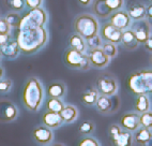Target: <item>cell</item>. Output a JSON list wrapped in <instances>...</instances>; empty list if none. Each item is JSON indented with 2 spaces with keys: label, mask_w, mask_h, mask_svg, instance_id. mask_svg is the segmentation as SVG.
I'll return each instance as SVG.
<instances>
[{
  "label": "cell",
  "mask_w": 152,
  "mask_h": 146,
  "mask_svg": "<svg viewBox=\"0 0 152 146\" xmlns=\"http://www.w3.org/2000/svg\"><path fill=\"white\" fill-rule=\"evenodd\" d=\"M60 116L62 118V122L65 124H71L76 120L78 116V110L72 104H66L63 106L62 111L60 112Z\"/></svg>",
  "instance_id": "obj_20"
},
{
  "label": "cell",
  "mask_w": 152,
  "mask_h": 146,
  "mask_svg": "<svg viewBox=\"0 0 152 146\" xmlns=\"http://www.w3.org/2000/svg\"><path fill=\"white\" fill-rule=\"evenodd\" d=\"M120 43L122 44L123 47L128 51H135L139 45L138 41L135 37V33L133 32V30L131 28L122 31V37H121Z\"/></svg>",
  "instance_id": "obj_15"
},
{
  "label": "cell",
  "mask_w": 152,
  "mask_h": 146,
  "mask_svg": "<svg viewBox=\"0 0 152 146\" xmlns=\"http://www.w3.org/2000/svg\"><path fill=\"white\" fill-rule=\"evenodd\" d=\"M131 29L135 33V37L139 44H144L151 35V25L146 18L141 21H135L131 25Z\"/></svg>",
  "instance_id": "obj_9"
},
{
  "label": "cell",
  "mask_w": 152,
  "mask_h": 146,
  "mask_svg": "<svg viewBox=\"0 0 152 146\" xmlns=\"http://www.w3.org/2000/svg\"><path fill=\"white\" fill-rule=\"evenodd\" d=\"M150 1H152V0H150Z\"/></svg>",
  "instance_id": "obj_50"
},
{
  "label": "cell",
  "mask_w": 152,
  "mask_h": 146,
  "mask_svg": "<svg viewBox=\"0 0 152 146\" xmlns=\"http://www.w3.org/2000/svg\"><path fill=\"white\" fill-rule=\"evenodd\" d=\"M42 122H43L44 126H46L50 129H55V128L60 127L63 122L61 116H60V113L47 111L42 116Z\"/></svg>",
  "instance_id": "obj_17"
},
{
  "label": "cell",
  "mask_w": 152,
  "mask_h": 146,
  "mask_svg": "<svg viewBox=\"0 0 152 146\" xmlns=\"http://www.w3.org/2000/svg\"><path fill=\"white\" fill-rule=\"evenodd\" d=\"M96 89L100 95L113 97L118 91V83L110 75H102L96 80Z\"/></svg>",
  "instance_id": "obj_7"
},
{
  "label": "cell",
  "mask_w": 152,
  "mask_h": 146,
  "mask_svg": "<svg viewBox=\"0 0 152 146\" xmlns=\"http://www.w3.org/2000/svg\"><path fill=\"white\" fill-rule=\"evenodd\" d=\"M64 62L69 68L76 70L87 71L91 68L87 53H82L71 47L64 53Z\"/></svg>",
  "instance_id": "obj_5"
},
{
  "label": "cell",
  "mask_w": 152,
  "mask_h": 146,
  "mask_svg": "<svg viewBox=\"0 0 152 146\" xmlns=\"http://www.w3.org/2000/svg\"><path fill=\"white\" fill-rule=\"evenodd\" d=\"M69 45H70L71 49L82 52V53H86L87 52L86 40L83 38L82 35L76 32L73 33V35H71V37L69 38Z\"/></svg>",
  "instance_id": "obj_22"
},
{
  "label": "cell",
  "mask_w": 152,
  "mask_h": 146,
  "mask_svg": "<svg viewBox=\"0 0 152 146\" xmlns=\"http://www.w3.org/2000/svg\"><path fill=\"white\" fill-rule=\"evenodd\" d=\"M63 106H64V103L59 98H49L46 103L47 111L56 112V113H60L62 111Z\"/></svg>",
  "instance_id": "obj_28"
},
{
  "label": "cell",
  "mask_w": 152,
  "mask_h": 146,
  "mask_svg": "<svg viewBox=\"0 0 152 146\" xmlns=\"http://www.w3.org/2000/svg\"><path fill=\"white\" fill-rule=\"evenodd\" d=\"M105 2L113 12L119 11L124 6V0H105Z\"/></svg>",
  "instance_id": "obj_33"
},
{
  "label": "cell",
  "mask_w": 152,
  "mask_h": 146,
  "mask_svg": "<svg viewBox=\"0 0 152 146\" xmlns=\"http://www.w3.org/2000/svg\"><path fill=\"white\" fill-rule=\"evenodd\" d=\"M102 49H103L104 53H105L110 59L115 58V57L118 55L117 44L113 43V42H103V44H102Z\"/></svg>",
  "instance_id": "obj_30"
},
{
  "label": "cell",
  "mask_w": 152,
  "mask_h": 146,
  "mask_svg": "<svg viewBox=\"0 0 152 146\" xmlns=\"http://www.w3.org/2000/svg\"><path fill=\"white\" fill-rule=\"evenodd\" d=\"M9 6L15 12H19L25 8L26 3L25 0H9Z\"/></svg>",
  "instance_id": "obj_35"
},
{
  "label": "cell",
  "mask_w": 152,
  "mask_h": 146,
  "mask_svg": "<svg viewBox=\"0 0 152 146\" xmlns=\"http://www.w3.org/2000/svg\"><path fill=\"white\" fill-rule=\"evenodd\" d=\"M120 126L128 131H136L140 127L139 115L137 113H126L120 119Z\"/></svg>",
  "instance_id": "obj_14"
},
{
  "label": "cell",
  "mask_w": 152,
  "mask_h": 146,
  "mask_svg": "<svg viewBox=\"0 0 152 146\" xmlns=\"http://www.w3.org/2000/svg\"><path fill=\"white\" fill-rule=\"evenodd\" d=\"M146 19L149 22V24L152 27V3H150L149 6L146 7Z\"/></svg>",
  "instance_id": "obj_41"
},
{
  "label": "cell",
  "mask_w": 152,
  "mask_h": 146,
  "mask_svg": "<svg viewBox=\"0 0 152 146\" xmlns=\"http://www.w3.org/2000/svg\"><path fill=\"white\" fill-rule=\"evenodd\" d=\"M152 136V132L150 131V129H147V128H138L136 130L135 133V140L136 142L139 144V145H142L145 142L149 140L150 138Z\"/></svg>",
  "instance_id": "obj_27"
},
{
  "label": "cell",
  "mask_w": 152,
  "mask_h": 146,
  "mask_svg": "<svg viewBox=\"0 0 152 146\" xmlns=\"http://www.w3.org/2000/svg\"><path fill=\"white\" fill-rule=\"evenodd\" d=\"M141 146H152V136L149 139V140L147 141V142H145Z\"/></svg>",
  "instance_id": "obj_45"
},
{
  "label": "cell",
  "mask_w": 152,
  "mask_h": 146,
  "mask_svg": "<svg viewBox=\"0 0 152 146\" xmlns=\"http://www.w3.org/2000/svg\"><path fill=\"white\" fill-rule=\"evenodd\" d=\"M95 108L100 113L102 114H108L111 112V108H113V100L108 96L100 95L95 103Z\"/></svg>",
  "instance_id": "obj_23"
},
{
  "label": "cell",
  "mask_w": 152,
  "mask_h": 146,
  "mask_svg": "<svg viewBox=\"0 0 152 146\" xmlns=\"http://www.w3.org/2000/svg\"><path fill=\"white\" fill-rule=\"evenodd\" d=\"M66 87L62 82H54L47 88V94L50 98H61L65 95Z\"/></svg>",
  "instance_id": "obj_24"
},
{
  "label": "cell",
  "mask_w": 152,
  "mask_h": 146,
  "mask_svg": "<svg viewBox=\"0 0 152 146\" xmlns=\"http://www.w3.org/2000/svg\"><path fill=\"white\" fill-rule=\"evenodd\" d=\"M100 35L104 42H113L118 44L121 42L122 31L116 28L110 23H106L102 26V28H100Z\"/></svg>",
  "instance_id": "obj_10"
},
{
  "label": "cell",
  "mask_w": 152,
  "mask_h": 146,
  "mask_svg": "<svg viewBox=\"0 0 152 146\" xmlns=\"http://www.w3.org/2000/svg\"><path fill=\"white\" fill-rule=\"evenodd\" d=\"M94 130V124L91 122H84L79 126V132L83 134H90Z\"/></svg>",
  "instance_id": "obj_34"
},
{
  "label": "cell",
  "mask_w": 152,
  "mask_h": 146,
  "mask_svg": "<svg viewBox=\"0 0 152 146\" xmlns=\"http://www.w3.org/2000/svg\"><path fill=\"white\" fill-rule=\"evenodd\" d=\"M73 28L76 33H78L85 39L92 38L100 35V24L98 18L92 14L83 13L74 18Z\"/></svg>",
  "instance_id": "obj_3"
},
{
  "label": "cell",
  "mask_w": 152,
  "mask_h": 146,
  "mask_svg": "<svg viewBox=\"0 0 152 146\" xmlns=\"http://www.w3.org/2000/svg\"><path fill=\"white\" fill-rule=\"evenodd\" d=\"M150 61H151V63H152V55H151V58H150Z\"/></svg>",
  "instance_id": "obj_48"
},
{
  "label": "cell",
  "mask_w": 152,
  "mask_h": 146,
  "mask_svg": "<svg viewBox=\"0 0 152 146\" xmlns=\"http://www.w3.org/2000/svg\"><path fill=\"white\" fill-rule=\"evenodd\" d=\"M47 40H48V35L43 26L31 29H19L16 41L20 52L25 54H32L42 49L46 44Z\"/></svg>",
  "instance_id": "obj_1"
},
{
  "label": "cell",
  "mask_w": 152,
  "mask_h": 146,
  "mask_svg": "<svg viewBox=\"0 0 152 146\" xmlns=\"http://www.w3.org/2000/svg\"><path fill=\"white\" fill-rule=\"evenodd\" d=\"M10 40H11L10 35H3V33H0V47L3 45H6Z\"/></svg>",
  "instance_id": "obj_42"
},
{
  "label": "cell",
  "mask_w": 152,
  "mask_h": 146,
  "mask_svg": "<svg viewBox=\"0 0 152 146\" xmlns=\"http://www.w3.org/2000/svg\"><path fill=\"white\" fill-rule=\"evenodd\" d=\"M7 22L9 23V25L11 26V28H19L20 26V23H22L23 17L18 14V12H10L6 15Z\"/></svg>",
  "instance_id": "obj_29"
},
{
  "label": "cell",
  "mask_w": 152,
  "mask_h": 146,
  "mask_svg": "<svg viewBox=\"0 0 152 146\" xmlns=\"http://www.w3.org/2000/svg\"><path fill=\"white\" fill-rule=\"evenodd\" d=\"M99 96H100V94H99L98 89L91 88V89L86 91L84 95L82 96V102L84 103L85 105H88V106L95 105Z\"/></svg>",
  "instance_id": "obj_26"
},
{
  "label": "cell",
  "mask_w": 152,
  "mask_h": 146,
  "mask_svg": "<svg viewBox=\"0 0 152 146\" xmlns=\"http://www.w3.org/2000/svg\"><path fill=\"white\" fill-rule=\"evenodd\" d=\"M121 131H122L121 126H119V125H111L109 127V138H110V140L113 138H115V136H117Z\"/></svg>",
  "instance_id": "obj_40"
},
{
  "label": "cell",
  "mask_w": 152,
  "mask_h": 146,
  "mask_svg": "<svg viewBox=\"0 0 152 146\" xmlns=\"http://www.w3.org/2000/svg\"><path fill=\"white\" fill-rule=\"evenodd\" d=\"M92 11L94 16H99L101 18H106L113 13V11L106 4L105 0H94L92 3Z\"/></svg>",
  "instance_id": "obj_19"
},
{
  "label": "cell",
  "mask_w": 152,
  "mask_h": 146,
  "mask_svg": "<svg viewBox=\"0 0 152 146\" xmlns=\"http://www.w3.org/2000/svg\"><path fill=\"white\" fill-rule=\"evenodd\" d=\"M144 45H145V49H146L147 51L152 53V33L150 35L149 38H148V40L144 43Z\"/></svg>",
  "instance_id": "obj_43"
},
{
  "label": "cell",
  "mask_w": 152,
  "mask_h": 146,
  "mask_svg": "<svg viewBox=\"0 0 152 146\" xmlns=\"http://www.w3.org/2000/svg\"><path fill=\"white\" fill-rule=\"evenodd\" d=\"M10 32H11V26L7 22L6 17H0V33L10 35Z\"/></svg>",
  "instance_id": "obj_36"
},
{
  "label": "cell",
  "mask_w": 152,
  "mask_h": 146,
  "mask_svg": "<svg viewBox=\"0 0 152 146\" xmlns=\"http://www.w3.org/2000/svg\"><path fill=\"white\" fill-rule=\"evenodd\" d=\"M3 75H4V70H3V68L0 66V80L2 79Z\"/></svg>",
  "instance_id": "obj_46"
},
{
  "label": "cell",
  "mask_w": 152,
  "mask_h": 146,
  "mask_svg": "<svg viewBox=\"0 0 152 146\" xmlns=\"http://www.w3.org/2000/svg\"><path fill=\"white\" fill-rule=\"evenodd\" d=\"M25 3H26L27 8H29L30 10H33V9L41 8L43 0H25Z\"/></svg>",
  "instance_id": "obj_39"
},
{
  "label": "cell",
  "mask_w": 152,
  "mask_h": 146,
  "mask_svg": "<svg viewBox=\"0 0 152 146\" xmlns=\"http://www.w3.org/2000/svg\"><path fill=\"white\" fill-rule=\"evenodd\" d=\"M12 81L10 79H4V80H0V91L1 92H8L11 90L12 88Z\"/></svg>",
  "instance_id": "obj_37"
},
{
  "label": "cell",
  "mask_w": 152,
  "mask_h": 146,
  "mask_svg": "<svg viewBox=\"0 0 152 146\" xmlns=\"http://www.w3.org/2000/svg\"><path fill=\"white\" fill-rule=\"evenodd\" d=\"M79 4H82L83 7H89L92 3V0H77Z\"/></svg>",
  "instance_id": "obj_44"
},
{
  "label": "cell",
  "mask_w": 152,
  "mask_h": 146,
  "mask_svg": "<svg viewBox=\"0 0 152 146\" xmlns=\"http://www.w3.org/2000/svg\"><path fill=\"white\" fill-rule=\"evenodd\" d=\"M33 139L37 143L42 144V145H47L53 141L54 139V134L50 128L46 127V126H39L37 127L32 132Z\"/></svg>",
  "instance_id": "obj_13"
},
{
  "label": "cell",
  "mask_w": 152,
  "mask_h": 146,
  "mask_svg": "<svg viewBox=\"0 0 152 146\" xmlns=\"http://www.w3.org/2000/svg\"><path fill=\"white\" fill-rule=\"evenodd\" d=\"M87 55L90 63H91V67L95 68V69H104L110 63L111 59L104 53L102 47L88 49Z\"/></svg>",
  "instance_id": "obj_8"
},
{
  "label": "cell",
  "mask_w": 152,
  "mask_h": 146,
  "mask_svg": "<svg viewBox=\"0 0 152 146\" xmlns=\"http://www.w3.org/2000/svg\"><path fill=\"white\" fill-rule=\"evenodd\" d=\"M78 146H100V144L93 138H85L79 142Z\"/></svg>",
  "instance_id": "obj_38"
},
{
  "label": "cell",
  "mask_w": 152,
  "mask_h": 146,
  "mask_svg": "<svg viewBox=\"0 0 152 146\" xmlns=\"http://www.w3.org/2000/svg\"><path fill=\"white\" fill-rule=\"evenodd\" d=\"M86 44H87V51L88 49H99V47H102V44H103V39L101 38V35H98L92 38L87 39L86 40Z\"/></svg>",
  "instance_id": "obj_32"
},
{
  "label": "cell",
  "mask_w": 152,
  "mask_h": 146,
  "mask_svg": "<svg viewBox=\"0 0 152 146\" xmlns=\"http://www.w3.org/2000/svg\"><path fill=\"white\" fill-rule=\"evenodd\" d=\"M54 146H62V145H54Z\"/></svg>",
  "instance_id": "obj_49"
},
{
  "label": "cell",
  "mask_w": 152,
  "mask_h": 146,
  "mask_svg": "<svg viewBox=\"0 0 152 146\" xmlns=\"http://www.w3.org/2000/svg\"><path fill=\"white\" fill-rule=\"evenodd\" d=\"M139 124L140 127L152 129V111H147L139 115Z\"/></svg>",
  "instance_id": "obj_31"
},
{
  "label": "cell",
  "mask_w": 152,
  "mask_h": 146,
  "mask_svg": "<svg viewBox=\"0 0 152 146\" xmlns=\"http://www.w3.org/2000/svg\"><path fill=\"white\" fill-rule=\"evenodd\" d=\"M44 99V90L42 83L37 77H30L24 87L23 103L30 112H38L42 106Z\"/></svg>",
  "instance_id": "obj_2"
},
{
  "label": "cell",
  "mask_w": 152,
  "mask_h": 146,
  "mask_svg": "<svg viewBox=\"0 0 152 146\" xmlns=\"http://www.w3.org/2000/svg\"><path fill=\"white\" fill-rule=\"evenodd\" d=\"M47 22V14L42 8L33 9L26 16L23 17L18 29H31V28L43 27Z\"/></svg>",
  "instance_id": "obj_6"
},
{
  "label": "cell",
  "mask_w": 152,
  "mask_h": 146,
  "mask_svg": "<svg viewBox=\"0 0 152 146\" xmlns=\"http://www.w3.org/2000/svg\"><path fill=\"white\" fill-rule=\"evenodd\" d=\"M151 103H150V99L148 95H137L135 102V110L136 113H145V112L149 111Z\"/></svg>",
  "instance_id": "obj_25"
},
{
  "label": "cell",
  "mask_w": 152,
  "mask_h": 146,
  "mask_svg": "<svg viewBox=\"0 0 152 146\" xmlns=\"http://www.w3.org/2000/svg\"><path fill=\"white\" fill-rule=\"evenodd\" d=\"M128 86L135 95L152 94V69L140 70L131 74L128 80Z\"/></svg>",
  "instance_id": "obj_4"
},
{
  "label": "cell",
  "mask_w": 152,
  "mask_h": 146,
  "mask_svg": "<svg viewBox=\"0 0 152 146\" xmlns=\"http://www.w3.org/2000/svg\"><path fill=\"white\" fill-rule=\"evenodd\" d=\"M2 56L7 57L8 59H15L20 53V49H19L18 43L15 40H10L6 45H3L0 47Z\"/></svg>",
  "instance_id": "obj_18"
},
{
  "label": "cell",
  "mask_w": 152,
  "mask_h": 146,
  "mask_svg": "<svg viewBox=\"0 0 152 146\" xmlns=\"http://www.w3.org/2000/svg\"><path fill=\"white\" fill-rule=\"evenodd\" d=\"M18 115V110L11 101L0 100V122H13Z\"/></svg>",
  "instance_id": "obj_12"
},
{
  "label": "cell",
  "mask_w": 152,
  "mask_h": 146,
  "mask_svg": "<svg viewBox=\"0 0 152 146\" xmlns=\"http://www.w3.org/2000/svg\"><path fill=\"white\" fill-rule=\"evenodd\" d=\"M128 14L132 21H141L146 18V6L141 2H132L128 7Z\"/></svg>",
  "instance_id": "obj_16"
},
{
  "label": "cell",
  "mask_w": 152,
  "mask_h": 146,
  "mask_svg": "<svg viewBox=\"0 0 152 146\" xmlns=\"http://www.w3.org/2000/svg\"><path fill=\"white\" fill-rule=\"evenodd\" d=\"M111 142L114 146H133V135L131 134V131L124 130L111 139Z\"/></svg>",
  "instance_id": "obj_21"
},
{
  "label": "cell",
  "mask_w": 152,
  "mask_h": 146,
  "mask_svg": "<svg viewBox=\"0 0 152 146\" xmlns=\"http://www.w3.org/2000/svg\"><path fill=\"white\" fill-rule=\"evenodd\" d=\"M1 57H2V53H1V49H0V59H1Z\"/></svg>",
  "instance_id": "obj_47"
},
{
  "label": "cell",
  "mask_w": 152,
  "mask_h": 146,
  "mask_svg": "<svg viewBox=\"0 0 152 146\" xmlns=\"http://www.w3.org/2000/svg\"><path fill=\"white\" fill-rule=\"evenodd\" d=\"M109 23L114 25L115 27L118 28L121 31L129 29L132 25V19L126 11L119 10V11L113 12L111 15L109 16Z\"/></svg>",
  "instance_id": "obj_11"
}]
</instances>
